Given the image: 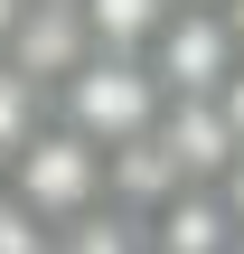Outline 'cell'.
<instances>
[{
  "label": "cell",
  "mask_w": 244,
  "mask_h": 254,
  "mask_svg": "<svg viewBox=\"0 0 244 254\" xmlns=\"http://www.w3.org/2000/svg\"><path fill=\"white\" fill-rule=\"evenodd\" d=\"M47 113H56L66 132H85L94 151H122V141H141V132H160L169 94H160L150 57H103V47H94V57L47 94Z\"/></svg>",
  "instance_id": "obj_1"
},
{
  "label": "cell",
  "mask_w": 244,
  "mask_h": 254,
  "mask_svg": "<svg viewBox=\"0 0 244 254\" xmlns=\"http://www.w3.org/2000/svg\"><path fill=\"white\" fill-rule=\"evenodd\" d=\"M0 189L56 236V226H75V217H94V207H113V189H103V151L85 141V132H66L56 113L19 141V160L0 170Z\"/></svg>",
  "instance_id": "obj_2"
},
{
  "label": "cell",
  "mask_w": 244,
  "mask_h": 254,
  "mask_svg": "<svg viewBox=\"0 0 244 254\" xmlns=\"http://www.w3.org/2000/svg\"><path fill=\"white\" fill-rule=\"evenodd\" d=\"M235 28H226V9H179L160 38H150V75H160V94L169 104H188V94H216L226 75H235Z\"/></svg>",
  "instance_id": "obj_3"
},
{
  "label": "cell",
  "mask_w": 244,
  "mask_h": 254,
  "mask_svg": "<svg viewBox=\"0 0 244 254\" xmlns=\"http://www.w3.org/2000/svg\"><path fill=\"white\" fill-rule=\"evenodd\" d=\"M141 236H150V254H235V245H244L216 189H179L169 207L141 217Z\"/></svg>",
  "instance_id": "obj_4"
},
{
  "label": "cell",
  "mask_w": 244,
  "mask_h": 254,
  "mask_svg": "<svg viewBox=\"0 0 244 254\" xmlns=\"http://www.w3.org/2000/svg\"><path fill=\"white\" fill-rule=\"evenodd\" d=\"M75 19L103 57H150V38L179 19V0H75Z\"/></svg>",
  "instance_id": "obj_5"
},
{
  "label": "cell",
  "mask_w": 244,
  "mask_h": 254,
  "mask_svg": "<svg viewBox=\"0 0 244 254\" xmlns=\"http://www.w3.org/2000/svg\"><path fill=\"white\" fill-rule=\"evenodd\" d=\"M56 254H150V236H141V217H122V207H94V217L56 226Z\"/></svg>",
  "instance_id": "obj_6"
},
{
  "label": "cell",
  "mask_w": 244,
  "mask_h": 254,
  "mask_svg": "<svg viewBox=\"0 0 244 254\" xmlns=\"http://www.w3.org/2000/svg\"><path fill=\"white\" fill-rule=\"evenodd\" d=\"M38 123H47V94H38V85H28V75L0 57V170L19 160V141H28Z\"/></svg>",
  "instance_id": "obj_7"
},
{
  "label": "cell",
  "mask_w": 244,
  "mask_h": 254,
  "mask_svg": "<svg viewBox=\"0 0 244 254\" xmlns=\"http://www.w3.org/2000/svg\"><path fill=\"white\" fill-rule=\"evenodd\" d=\"M0 254H56V236H47V226H38L9 189H0Z\"/></svg>",
  "instance_id": "obj_8"
},
{
  "label": "cell",
  "mask_w": 244,
  "mask_h": 254,
  "mask_svg": "<svg viewBox=\"0 0 244 254\" xmlns=\"http://www.w3.org/2000/svg\"><path fill=\"white\" fill-rule=\"evenodd\" d=\"M216 113H226V132H235V141H244V57H235V75L216 85Z\"/></svg>",
  "instance_id": "obj_9"
},
{
  "label": "cell",
  "mask_w": 244,
  "mask_h": 254,
  "mask_svg": "<svg viewBox=\"0 0 244 254\" xmlns=\"http://www.w3.org/2000/svg\"><path fill=\"white\" fill-rule=\"evenodd\" d=\"M216 198H226V217H235V236H244V160L226 170V179H216Z\"/></svg>",
  "instance_id": "obj_10"
},
{
  "label": "cell",
  "mask_w": 244,
  "mask_h": 254,
  "mask_svg": "<svg viewBox=\"0 0 244 254\" xmlns=\"http://www.w3.org/2000/svg\"><path fill=\"white\" fill-rule=\"evenodd\" d=\"M226 28H235V47H244V0H226Z\"/></svg>",
  "instance_id": "obj_11"
}]
</instances>
